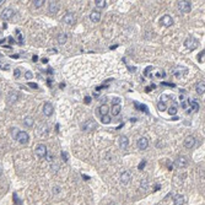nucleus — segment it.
<instances>
[{
    "mask_svg": "<svg viewBox=\"0 0 205 205\" xmlns=\"http://www.w3.org/2000/svg\"><path fill=\"white\" fill-rule=\"evenodd\" d=\"M130 179H132V175H130V172L125 171V172H123V173L120 175V183L122 184H128L130 182Z\"/></svg>",
    "mask_w": 205,
    "mask_h": 205,
    "instance_id": "nucleus-10",
    "label": "nucleus"
},
{
    "mask_svg": "<svg viewBox=\"0 0 205 205\" xmlns=\"http://www.w3.org/2000/svg\"><path fill=\"white\" fill-rule=\"evenodd\" d=\"M152 70H154L152 67H147V68L145 69V71H144V76H146V78H151V76H152Z\"/></svg>",
    "mask_w": 205,
    "mask_h": 205,
    "instance_id": "nucleus-29",
    "label": "nucleus"
},
{
    "mask_svg": "<svg viewBox=\"0 0 205 205\" xmlns=\"http://www.w3.org/2000/svg\"><path fill=\"white\" fill-rule=\"evenodd\" d=\"M16 36H17V38H19V43L22 44L23 43V39H22V36H21V32L19 30H16Z\"/></svg>",
    "mask_w": 205,
    "mask_h": 205,
    "instance_id": "nucleus-35",
    "label": "nucleus"
},
{
    "mask_svg": "<svg viewBox=\"0 0 205 205\" xmlns=\"http://www.w3.org/2000/svg\"><path fill=\"white\" fill-rule=\"evenodd\" d=\"M62 157H63L64 161H68V159H69L68 154H67V152H64V151H62Z\"/></svg>",
    "mask_w": 205,
    "mask_h": 205,
    "instance_id": "nucleus-39",
    "label": "nucleus"
},
{
    "mask_svg": "<svg viewBox=\"0 0 205 205\" xmlns=\"http://www.w3.org/2000/svg\"><path fill=\"white\" fill-rule=\"evenodd\" d=\"M168 113L171 114V116L177 114V103H173V106H171V107L168 108Z\"/></svg>",
    "mask_w": 205,
    "mask_h": 205,
    "instance_id": "nucleus-30",
    "label": "nucleus"
},
{
    "mask_svg": "<svg viewBox=\"0 0 205 205\" xmlns=\"http://www.w3.org/2000/svg\"><path fill=\"white\" fill-rule=\"evenodd\" d=\"M14 199H15V203H17L19 205L21 204V201L19 200V198H17V195H16V194H14Z\"/></svg>",
    "mask_w": 205,
    "mask_h": 205,
    "instance_id": "nucleus-44",
    "label": "nucleus"
},
{
    "mask_svg": "<svg viewBox=\"0 0 205 205\" xmlns=\"http://www.w3.org/2000/svg\"><path fill=\"white\" fill-rule=\"evenodd\" d=\"M187 71H188V69L185 67H182V65H177V67H175L173 70H172V74H173L176 78L181 79V78H183L185 75Z\"/></svg>",
    "mask_w": 205,
    "mask_h": 205,
    "instance_id": "nucleus-2",
    "label": "nucleus"
},
{
    "mask_svg": "<svg viewBox=\"0 0 205 205\" xmlns=\"http://www.w3.org/2000/svg\"><path fill=\"white\" fill-rule=\"evenodd\" d=\"M119 103H120V98H118V97L117 98H113V106L114 104H119Z\"/></svg>",
    "mask_w": 205,
    "mask_h": 205,
    "instance_id": "nucleus-42",
    "label": "nucleus"
},
{
    "mask_svg": "<svg viewBox=\"0 0 205 205\" xmlns=\"http://www.w3.org/2000/svg\"><path fill=\"white\" fill-rule=\"evenodd\" d=\"M16 140H17L20 144H27L28 140H30V136L26 132H19L17 134H16Z\"/></svg>",
    "mask_w": 205,
    "mask_h": 205,
    "instance_id": "nucleus-5",
    "label": "nucleus"
},
{
    "mask_svg": "<svg viewBox=\"0 0 205 205\" xmlns=\"http://www.w3.org/2000/svg\"><path fill=\"white\" fill-rule=\"evenodd\" d=\"M173 203L175 205H183L185 203V198H184V195L182 194H177L175 196V199H173Z\"/></svg>",
    "mask_w": 205,
    "mask_h": 205,
    "instance_id": "nucleus-19",
    "label": "nucleus"
},
{
    "mask_svg": "<svg viewBox=\"0 0 205 205\" xmlns=\"http://www.w3.org/2000/svg\"><path fill=\"white\" fill-rule=\"evenodd\" d=\"M187 165H188V160H187L185 156H179L175 160V166L178 167V168H183Z\"/></svg>",
    "mask_w": 205,
    "mask_h": 205,
    "instance_id": "nucleus-7",
    "label": "nucleus"
},
{
    "mask_svg": "<svg viewBox=\"0 0 205 205\" xmlns=\"http://www.w3.org/2000/svg\"><path fill=\"white\" fill-rule=\"evenodd\" d=\"M47 147H46V145H43V144H39V145H37L36 146V155L39 157V159H43V157H46L47 156Z\"/></svg>",
    "mask_w": 205,
    "mask_h": 205,
    "instance_id": "nucleus-6",
    "label": "nucleus"
},
{
    "mask_svg": "<svg viewBox=\"0 0 205 205\" xmlns=\"http://www.w3.org/2000/svg\"><path fill=\"white\" fill-rule=\"evenodd\" d=\"M96 127H97V123L93 119H88L83 124V130H85V132H91V130L96 129Z\"/></svg>",
    "mask_w": 205,
    "mask_h": 205,
    "instance_id": "nucleus-4",
    "label": "nucleus"
},
{
    "mask_svg": "<svg viewBox=\"0 0 205 205\" xmlns=\"http://www.w3.org/2000/svg\"><path fill=\"white\" fill-rule=\"evenodd\" d=\"M63 22L67 23V25H74L75 23V15H74L72 12H68L63 17Z\"/></svg>",
    "mask_w": 205,
    "mask_h": 205,
    "instance_id": "nucleus-8",
    "label": "nucleus"
},
{
    "mask_svg": "<svg viewBox=\"0 0 205 205\" xmlns=\"http://www.w3.org/2000/svg\"><path fill=\"white\" fill-rule=\"evenodd\" d=\"M17 98H19V93L16 91H11L9 96H7V102H9V104H12L17 101Z\"/></svg>",
    "mask_w": 205,
    "mask_h": 205,
    "instance_id": "nucleus-17",
    "label": "nucleus"
},
{
    "mask_svg": "<svg viewBox=\"0 0 205 205\" xmlns=\"http://www.w3.org/2000/svg\"><path fill=\"white\" fill-rule=\"evenodd\" d=\"M184 46H185L187 49H189V51H194V49L198 48L199 43L194 37H188L185 39V42H184Z\"/></svg>",
    "mask_w": 205,
    "mask_h": 205,
    "instance_id": "nucleus-3",
    "label": "nucleus"
},
{
    "mask_svg": "<svg viewBox=\"0 0 205 205\" xmlns=\"http://www.w3.org/2000/svg\"><path fill=\"white\" fill-rule=\"evenodd\" d=\"M147 146H149V140H147V138L143 136V138H140V139L138 140V147H139L140 150L147 149Z\"/></svg>",
    "mask_w": 205,
    "mask_h": 205,
    "instance_id": "nucleus-11",
    "label": "nucleus"
},
{
    "mask_svg": "<svg viewBox=\"0 0 205 205\" xmlns=\"http://www.w3.org/2000/svg\"><path fill=\"white\" fill-rule=\"evenodd\" d=\"M90 20H91L92 22H98V21L101 20V12L92 11L91 14H90Z\"/></svg>",
    "mask_w": 205,
    "mask_h": 205,
    "instance_id": "nucleus-21",
    "label": "nucleus"
},
{
    "mask_svg": "<svg viewBox=\"0 0 205 205\" xmlns=\"http://www.w3.org/2000/svg\"><path fill=\"white\" fill-rule=\"evenodd\" d=\"M177 6L181 12H189L192 10V3L188 1V0H181V1H178Z\"/></svg>",
    "mask_w": 205,
    "mask_h": 205,
    "instance_id": "nucleus-1",
    "label": "nucleus"
},
{
    "mask_svg": "<svg viewBox=\"0 0 205 205\" xmlns=\"http://www.w3.org/2000/svg\"><path fill=\"white\" fill-rule=\"evenodd\" d=\"M57 52H58V51H57V49H49V53H51V54H53V53H57Z\"/></svg>",
    "mask_w": 205,
    "mask_h": 205,
    "instance_id": "nucleus-47",
    "label": "nucleus"
},
{
    "mask_svg": "<svg viewBox=\"0 0 205 205\" xmlns=\"http://www.w3.org/2000/svg\"><path fill=\"white\" fill-rule=\"evenodd\" d=\"M101 120H102L103 124H109V123H111V117L108 116V114H107V116H102Z\"/></svg>",
    "mask_w": 205,
    "mask_h": 205,
    "instance_id": "nucleus-32",
    "label": "nucleus"
},
{
    "mask_svg": "<svg viewBox=\"0 0 205 205\" xmlns=\"http://www.w3.org/2000/svg\"><path fill=\"white\" fill-rule=\"evenodd\" d=\"M152 76H154V78H157V79H162V78L166 76V72L163 71V70H161V69H157V70L152 71ZM152 76H151V78H152Z\"/></svg>",
    "mask_w": 205,
    "mask_h": 205,
    "instance_id": "nucleus-22",
    "label": "nucleus"
},
{
    "mask_svg": "<svg viewBox=\"0 0 205 205\" xmlns=\"http://www.w3.org/2000/svg\"><path fill=\"white\" fill-rule=\"evenodd\" d=\"M20 75H21V72H20V69H16V70L14 71V76H15L16 79H19V78H20Z\"/></svg>",
    "mask_w": 205,
    "mask_h": 205,
    "instance_id": "nucleus-38",
    "label": "nucleus"
},
{
    "mask_svg": "<svg viewBox=\"0 0 205 205\" xmlns=\"http://www.w3.org/2000/svg\"><path fill=\"white\" fill-rule=\"evenodd\" d=\"M38 60V57L37 55H33V62H37Z\"/></svg>",
    "mask_w": 205,
    "mask_h": 205,
    "instance_id": "nucleus-48",
    "label": "nucleus"
},
{
    "mask_svg": "<svg viewBox=\"0 0 205 205\" xmlns=\"http://www.w3.org/2000/svg\"><path fill=\"white\" fill-rule=\"evenodd\" d=\"M108 111H109L108 106H107V104H102L101 107H100V114H101V117H102V116H107V114H108Z\"/></svg>",
    "mask_w": 205,
    "mask_h": 205,
    "instance_id": "nucleus-23",
    "label": "nucleus"
},
{
    "mask_svg": "<svg viewBox=\"0 0 205 205\" xmlns=\"http://www.w3.org/2000/svg\"><path fill=\"white\" fill-rule=\"evenodd\" d=\"M3 3H4V0H0V5H1Z\"/></svg>",
    "mask_w": 205,
    "mask_h": 205,
    "instance_id": "nucleus-50",
    "label": "nucleus"
},
{
    "mask_svg": "<svg viewBox=\"0 0 205 205\" xmlns=\"http://www.w3.org/2000/svg\"><path fill=\"white\" fill-rule=\"evenodd\" d=\"M37 134H38L39 136L44 138V136L48 134V125H47V124H41L39 128H38V130H37Z\"/></svg>",
    "mask_w": 205,
    "mask_h": 205,
    "instance_id": "nucleus-16",
    "label": "nucleus"
},
{
    "mask_svg": "<svg viewBox=\"0 0 205 205\" xmlns=\"http://www.w3.org/2000/svg\"><path fill=\"white\" fill-rule=\"evenodd\" d=\"M195 138L193 135H189V136H187L185 138V140H184V146L188 147V149H192V147L195 145Z\"/></svg>",
    "mask_w": 205,
    "mask_h": 205,
    "instance_id": "nucleus-14",
    "label": "nucleus"
},
{
    "mask_svg": "<svg viewBox=\"0 0 205 205\" xmlns=\"http://www.w3.org/2000/svg\"><path fill=\"white\" fill-rule=\"evenodd\" d=\"M44 3H46L44 0H35V1H33V5H35L36 7H41V6H43Z\"/></svg>",
    "mask_w": 205,
    "mask_h": 205,
    "instance_id": "nucleus-33",
    "label": "nucleus"
},
{
    "mask_svg": "<svg viewBox=\"0 0 205 205\" xmlns=\"http://www.w3.org/2000/svg\"><path fill=\"white\" fill-rule=\"evenodd\" d=\"M188 104L191 106V109L194 112H198L199 111V104L196 103L195 101H188Z\"/></svg>",
    "mask_w": 205,
    "mask_h": 205,
    "instance_id": "nucleus-25",
    "label": "nucleus"
},
{
    "mask_svg": "<svg viewBox=\"0 0 205 205\" xmlns=\"http://www.w3.org/2000/svg\"><path fill=\"white\" fill-rule=\"evenodd\" d=\"M85 103H86V104H90V103H91V97L86 96V97H85Z\"/></svg>",
    "mask_w": 205,
    "mask_h": 205,
    "instance_id": "nucleus-43",
    "label": "nucleus"
},
{
    "mask_svg": "<svg viewBox=\"0 0 205 205\" xmlns=\"http://www.w3.org/2000/svg\"><path fill=\"white\" fill-rule=\"evenodd\" d=\"M95 5H96V7H98V9H104L106 5H107V1H106V0H96Z\"/></svg>",
    "mask_w": 205,
    "mask_h": 205,
    "instance_id": "nucleus-24",
    "label": "nucleus"
},
{
    "mask_svg": "<svg viewBox=\"0 0 205 205\" xmlns=\"http://www.w3.org/2000/svg\"><path fill=\"white\" fill-rule=\"evenodd\" d=\"M157 108H159V111H166V108H167V107H166V103H163V102L160 101V102L157 103Z\"/></svg>",
    "mask_w": 205,
    "mask_h": 205,
    "instance_id": "nucleus-34",
    "label": "nucleus"
},
{
    "mask_svg": "<svg viewBox=\"0 0 205 205\" xmlns=\"http://www.w3.org/2000/svg\"><path fill=\"white\" fill-rule=\"evenodd\" d=\"M28 85H30V86H31V87H32V88H38V86H37V85H36V84H32V83H30V84H28Z\"/></svg>",
    "mask_w": 205,
    "mask_h": 205,
    "instance_id": "nucleus-46",
    "label": "nucleus"
},
{
    "mask_svg": "<svg viewBox=\"0 0 205 205\" xmlns=\"http://www.w3.org/2000/svg\"><path fill=\"white\" fill-rule=\"evenodd\" d=\"M53 111H54V108H53L52 103L47 102V103L43 106V114H44V116H47V117L52 116V114H53Z\"/></svg>",
    "mask_w": 205,
    "mask_h": 205,
    "instance_id": "nucleus-12",
    "label": "nucleus"
},
{
    "mask_svg": "<svg viewBox=\"0 0 205 205\" xmlns=\"http://www.w3.org/2000/svg\"><path fill=\"white\" fill-rule=\"evenodd\" d=\"M147 185H149V181H147L146 178H145V179H143V181H141V188H144V189H146Z\"/></svg>",
    "mask_w": 205,
    "mask_h": 205,
    "instance_id": "nucleus-36",
    "label": "nucleus"
},
{
    "mask_svg": "<svg viewBox=\"0 0 205 205\" xmlns=\"http://www.w3.org/2000/svg\"><path fill=\"white\" fill-rule=\"evenodd\" d=\"M25 78H26L27 80H30V79L33 78V74H32L31 71H26V72H25Z\"/></svg>",
    "mask_w": 205,
    "mask_h": 205,
    "instance_id": "nucleus-37",
    "label": "nucleus"
},
{
    "mask_svg": "<svg viewBox=\"0 0 205 205\" xmlns=\"http://www.w3.org/2000/svg\"><path fill=\"white\" fill-rule=\"evenodd\" d=\"M23 124L26 125V127H32V125H33V118L26 117V118L23 119Z\"/></svg>",
    "mask_w": 205,
    "mask_h": 205,
    "instance_id": "nucleus-27",
    "label": "nucleus"
},
{
    "mask_svg": "<svg viewBox=\"0 0 205 205\" xmlns=\"http://www.w3.org/2000/svg\"><path fill=\"white\" fill-rule=\"evenodd\" d=\"M1 173H3V170H1V167H0V176H1Z\"/></svg>",
    "mask_w": 205,
    "mask_h": 205,
    "instance_id": "nucleus-49",
    "label": "nucleus"
},
{
    "mask_svg": "<svg viewBox=\"0 0 205 205\" xmlns=\"http://www.w3.org/2000/svg\"><path fill=\"white\" fill-rule=\"evenodd\" d=\"M161 23L163 25V26H166V27H170L173 25V19L171 17L170 15H165L161 19Z\"/></svg>",
    "mask_w": 205,
    "mask_h": 205,
    "instance_id": "nucleus-15",
    "label": "nucleus"
},
{
    "mask_svg": "<svg viewBox=\"0 0 205 205\" xmlns=\"http://www.w3.org/2000/svg\"><path fill=\"white\" fill-rule=\"evenodd\" d=\"M52 168H53V171H54V172H57V171H58V168H59V165H57V163H55V165H53V166H52Z\"/></svg>",
    "mask_w": 205,
    "mask_h": 205,
    "instance_id": "nucleus-45",
    "label": "nucleus"
},
{
    "mask_svg": "<svg viewBox=\"0 0 205 205\" xmlns=\"http://www.w3.org/2000/svg\"><path fill=\"white\" fill-rule=\"evenodd\" d=\"M14 15H15L14 10H12V9H10V7H7V9H5V10L3 11V14H1V17H3L4 20H10V19H12V17H14Z\"/></svg>",
    "mask_w": 205,
    "mask_h": 205,
    "instance_id": "nucleus-13",
    "label": "nucleus"
},
{
    "mask_svg": "<svg viewBox=\"0 0 205 205\" xmlns=\"http://www.w3.org/2000/svg\"><path fill=\"white\" fill-rule=\"evenodd\" d=\"M135 104V107L136 108H139V109H141L143 112H145V113H147V114H149V109H147V107H146V106H144V104H139V103H134Z\"/></svg>",
    "mask_w": 205,
    "mask_h": 205,
    "instance_id": "nucleus-31",
    "label": "nucleus"
},
{
    "mask_svg": "<svg viewBox=\"0 0 205 205\" xmlns=\"http://www.w3.org/2000/svg\"><path fill=\"white\" fill-rule=\"evenodd\" d=\"M59 11V5L57 1H51L49 3V12H52V14H57Z\"/></svg>",
    "mask_w": 205,
    "mask_h": 205,
    "instance_id": "nucleus-20",
    "label": "nucleus"
},
{
    "mask_svg": "<svg viewBox=\"0 0 205 205\" xmlns=\"http://www.w3.org/2000/svg\"><path fill=\"white\" fill-rule=\"evenodd\" d=\"M67 39H68L67 35H65V33H59V36H58V42H59L60 44H64L65 42H67Z\"/></svg>",
    "mask_w": 205,
    "mask_h": 205,
    "instance_id": "nucleus-28",
    "label": "nucleus"
},
{
    "mask_svg": "<svg viewBox=\"0 0 205 205\" xmlns=\"http://www.w3.org/2000/svg\"><path fill=\"white\" fill-rule=\"evenodd\" d=\"M120 111H122L120 104H114V106H113V108H112V114H113L114 117H116V116H118V114L120 113Z\"/></svg>",
    "mask_w": 205,
    "mask_h": 205,
    "instance_id": "nucleus-26",
    "label": "nucleus"
},
{
    "mask_svg": "<svg viewBox=\"0 0 205 205\" xmlns=\"http://www.w3.org/2000/svg\"><path fill=\"white\" fill-rule=\"evenodd\" d=\"M204 55H205V53L203 52V53H200L199 55H198V60L200 62V63H203V60H204Z\"/></svg>",
    "mask_w": 205,
    "mask_h": 205,
    "instance_id": "nucleus-40",
    "label": "nucleus"
},
{
    "mask_svg": "<svg viewBox=\"0 0 205 205\" xmlns=\"http://www.w3.org/2000/svg\"><path fill=\"white\" fill-rule=\"evenodd\" d=\"M195 91H196V93H198V95H204V92H205V83H204V81H200V83L196 84Z\"/></svg>",
    "mask_w": 205,
    "mask_h": 205,
    "instance_id": "nucleus-18",
    "label": "nucleus"
},
{
    "mask_svg": "<svg viewBox=\"0 0 205 205\" xmlns=\"http://www.w3.org/2000/svg\"><path fill=\"white\" fill-rule=\"evenodd\" d=\"M128 146H129V139L125 135H122L119 138V147H120V150H127Z\"/></svg>",
    "mask_w": 205,
    "mask_h": 205,
    "instance_id": "nucleus-9",
    "label": "nucleus"
},
{
    "mask_svg": "<svg viewBox=\"0 0 205 205\" xmlns=\"http://www.w3.org/2000/svg\"><path fill=\"white\" fill-rule=\"evenodd\" d=\"M145 165H146V161H145V160H144V161H141V162H140V165H139V170L141 171V170L145 167Z\"/></svg>",
    "mask_w": 205,
    "mask_h": 205,
    "instance_id": "nucleus-41",
    "label": "nucleus"
}]
</instances>
